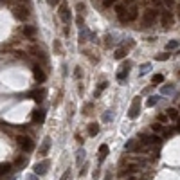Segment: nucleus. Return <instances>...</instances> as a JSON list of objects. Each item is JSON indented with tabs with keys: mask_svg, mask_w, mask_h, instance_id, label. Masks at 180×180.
<instances>
[{
	"mask_svg": "<svg viewBox=\"0 0 180 180\" xmlns=\"http://www.w3.org/2000/svg\"><path fill=\"white\" fill-rule=\"evenodd\" d=\"M16 142H18V146H20L24 151H32V150H34V142L31 141V137H27V135H18V137H16Z\"/></svg>",
	"mask_w": 180,
	"mask_h": 180,
	"instance_id": "1",
	"label": "nucleus"
},
{
	"mask_svg": "<svg viewBox=\"0 0 180 180\" xmlns=\"http://www.w3.org/2000/svg\"><path fill=\"white\" fill-rule=\"evenodd\" d=\"M157 16H159V13H157L155 9H146V11H144V15H142V24H144V27L153 25V24H155V20H157Z\"/></svg>",
	"mask_w": 180,
	"mask_h": 180,
	"instance_id": "2",
	"label": "nucleus"
},
{
	"mask_svg": "<svg viewBox=\"0 0 180 180\" xmlns=\"http://www.w3.org/2000/svg\"><path fill=\"white\" fill-rule=\"evenodd\" d=\"M141 114V97H135L131 101V106H130V112H128V117L130 119H137Z\"/></svg>",
	"mask_w": 180,
	"mask_h": 180,
	"instance_id": "3",
	"label": "nucleus"
},
{
	"mask_svg": "<svg viewBox=\"0 0 180 180\" xmlns=\"http://www.w3.org/2000/svg\"><path fill=\"white\" fill-rule=\"evenodd\" d=\"M13 16L16 18V20H20V22H24V20H27V16H29V13H27V9L24 7V6H13Z\"/></svg>",
	"mask_w": 180,
	"mask_h": 180,
	"instance_id": "4",
	"label": "nucleus"
},
{
	"mask_svg": "<svg viewBox=\"0 0 180 180\" xmlns=\"http://www.w3.org/2000/svg\"><path fill=\"white\" fill-rule=\"evenodd\" d=\"M173 22H175V18H173V15H171V11H162V15H160V24H162V27H171L173 25Z\"/></svg>",
	"mask_w": 180,
	"mask_h": 180,
	"instance_id": "5",
	"label": "nucleus"
},
{
	"mask_svg": "<svg viewBox=\"0 0 180 180\" xmlns=\"http://www.w3.org/2000/svg\"><path fill=\"white\" fill-rule=\"evenodd\" d=\"M60 18H61V22L63 24H69V20H70V11H69V6L65 4V2H61V6H60Z\"/></svg>",
	"mask_w": 180,
	"mask_h": 180,
	"instance_id": "6",
	"label": "nucleus"
},
{
	"mask_svg": "<svg viewBox=\"0 0 180 180\" xmlns=\"http://www.w3.org/2000/svg\"><path fill=\"white\" fill-rule=\"evenodd\" d=\"M49 166H51L49 160H41V162H38L34 166V173L36 175H45V173H47V169H49Z\"/></svg>",
	"mask_w": 180,
	"mask_h": 180,
	"instance_id": "7",
	"label": "nucleus"
},
{
	"mask_svg": "<svg viewBox=\"0 0 180 180\" xmlns=\"http://www.w3.org/2000/svg\"><path fill=\"white\" fill-rule=\"evenodd\" d=\"M126 11H128L126 13V20L128 22H135V20H137V16H139V7L137 6H130Z\"/></svg>",
	"mask_w": 180,
	"mask_h": 180,
	"instance_id": "8",
	"label": "nucleus"
},
{
	"mask_svg": "<svg viewBox=\"0 0 180 180\" xmlns=\"http://www.w3.org/2000/svg\"><path fill=\"white\" fill-rule=\"evenodd\" d=\"M32 121H34L36 124H41V122L45 121V112H43L41 108H36V110L32 112Z\"/></svg>",
	"mask_w": 180,
	"mask_h": 180,
	"instance_id": "9",
	"label": "nucleus"
},
{
	"mask_svg": "<svg viewBox=\"0 0 180 180\" xmlns=\"http://www.w3.org/2000/svg\"><path fill=\"white\" fill-rule=\"evenodd\" d=\"M115 13H117L119 20H121L122 24H126V22H128V20H126V7H124L122 4H117V6H115Z\"/></svg>",
	"mask_w": 180,
	"mask_h": 180,
	"instance_id": "10",
	"label": "nucleus"
},
{
	"mask_svg": "<svg viewBox=\"0 0 180 180\" xmlns=\"http://www.w3.org/2000/svg\"><path fill=\"white\" fill-rule=\"evenodd\" d=\"M32 72H34L36 81H40V83H43V81H45V72L41 70V67H40V65H32Z\"/></svg>",
	"mask_w": 180,
	"mask_h": 180,
	"instance_id": "11",
	"label": "nucleus"
},
{
	"mask_svg": "<svg viewBox=\"0 0 180 180\" xmlns=\"http://www.w3.org/2000/svg\"><path fill=\"white\" fill-rule=\"evenodd\" d=\"M160 137H157V135H142V142L144 144H160Z\"/></svg>",
	"mask_w": 180,
	"mask_h": 180,
	"instance_id": "12",
	"label": "nucleus"
},
{
	"mask_svg": "<svg viewBox=\"0 0 180 180\" xmlns=\"http://www.w3.org/2000/svg\"><path fill=\"white\" fill-rule=\"evenodd\" d=\"M45 96V90H36V92H29V97H32L36 103H41Z\"/></svg>",
	"mask_w": 180,
	"mask_h": 180,
	"instance_id": "13",
	"label": "nucleus"
},
{
	"mask_svg": "<svg viewBox=\"0 0 180 180\" xmlns=\"http://www.w3.org/2000/svg\"><path fill=\"white\" fill-rule=\"evenodd\" d=\"M49 148H51V137H45V139H43V144H41V148H40V155H47Z\"/></svg>",
	"mask_w": 180,
	"mask_h": 180,
	"instance_id": "14",
	"label": "nucleus"
},
{
	"mask_svg": "<svg viewBox=\"0 0 180 180\" xmlns=\"http://www.w3.org/2000/svg\"><path fill=\"white\" fill-rule=\"evenodd\" d=\"M97 133H99V126H97L96 122H92V124H88V135H90V137H96Z\"/></svg>",
	"mask_w": 180,
	"mask_h": 180,
	"instance_id": "15",
	"label": "nucleus"
},
{
	"mask_svg": "<svg viewBox=\"0 0 180 180\" xmlns=\"http://www.w3.org/2000/svg\"><path fill=\"white\" fill-rule=\"evenodd\" d=\"M11 169H13V166L11 164H0V176H4V175H7V173H11Z\"/></svg>",
	"mask_w": 180,
	"mask_h": 180,
	"instance_id": "16",
	"label": "nucleus"
},
{
	"mask_svg": "<svg viewBox=\"0 0 180 180\" xmlns=\"http://www.w3.org/2000/svg\"><path fill=\"white\" fill-rule=\"evenodd\" d=\"M24 34H25V36H29V38H34L36 29H34L32 25H25V27H24Z\"/></svg>",
	"mask_w": 180,
	"mask_h": 180,
	"instance_id": "17",
	"label": "nucleus"
},
{
	"mask_svg": "<svg viewBox=\"0 0 180 180\" xmlns=\"http://www.w3.org/2000/svg\"><path fill=\"white\" fill-rule=\"evenodd\" d=\"M135 148H137V141H133V139H131V141H128V142H126V146H124V150H126V151H135Z\"/></svg>",
	"mask_w": 180,
	"mask_h": 180,
	"instance_id": "18",
	"label": "nucleus"
},
{
	"mask_svg": "<svg viewBox=\"0 0 180 180\" xmlns=\"http://www.w3.org/2000/svg\"><path fill=\"white\" fill-rule=\"evenodd\" d=\"M25 164H27V159H25V155H22V157H18V159L15 160V166H16V167H24Z\"/></svg>",
	"mask_w": 180,
	"mask_h": 180,
	"instance_id": "19",
	"label": "nucleus"
},
{
	"mask_svg": "<svg viewBox=\"0 0 180 180\" xmlns=\"http://www.w3.org/2000/svg\"><path fill=\"white\" fill-rule=\"evenodd\" d=\"M166 112H167V117H171V119H178V110H176V108H167Z\"/></svg>",
	"mask_w": 180,
	"mask_h": 180,
	"instance_id": "20",
	"label": "nucleus"
},
{
	"mask_svg": "<svg viewBox=\"0 0 180 180\" xmlns=\"http://www.w3.org/2000/svg\"><path fill=\"white\" fill-rule=\"evenodd\" d=\"M166 49H167V51H176V49H178V41H175V40H173V41H167Z\"/></svg>",
	"mask_w": 180,
	"mask_h": 180,
	"instance_id": "21",
	"label": "nucleus"
},
{
	"mask_svg": "<svg viewBox=\"0 0 180 180\" xmlns=\"http://www.w3.org/2000/svg\"><path fill=\"white\" fill-rule=\"evenodd\" d=\"M139 169H141V164H130L128 169H126V173H135V171H139Z\"/></svg>",
	"mask_w": 180,
	"mask_h": 180,
	"instance_id": "22",
	"label": "nucleus"
},
{
	"mask_svg": "<svg viewBox=\"0 0 180 180\" xmlns=\"http://www.w3.org/2000/svg\"><path fill=\"white\" fill-rule=\"evenodd\" d=\"M99 155H101V159H105V157L108 155V146H106V144H101V148H99Z\"/></svg>",
	"mask_w": 180,
	"mask_h": 180,
	"instance_id": "23",
	"label": "nucleus"
},
{
	"mask_svg": "<svg viewBox=\"0 0 180 180\" xmlns=\"http://www.w3.org/2000/svg\"><path fill=\"white\" fill-rule=\"evenodd\" d=\"M106 86H108V83L105 81V83H101V86H99V88H96V97H99V96H101V92H103V90H105Z\"/></svg>",
	"mask_w": 180,
	"mask_h": 180,
	"instance_id": "24",
	"label": "nucleus"
},
{
	"mask_svg": "<svg viewBox=\"0 0 180 180\" xmlns=\"http://www.w3.org/2000/svg\"><path fill=\"white\" fill-rule=\"evenodd\" d=\"M173 90H175L173 85H166V86H162V94H171Z\"/></svg>",
	"mask_w": 180,
	"mask_h": 180,
	"instance_id": "25",
	"label": "nucleus"
},
{
	"mask_svg": "<svg viewBox=\"0 0 180 180\" xmlns=\"http://www.w3.org/2000/svg\"><path fill=\"white\" fill-rule=\"evenodd\" d=\"M124 56H126V51H124V49H117V51H115V58H117V60H122Z\"/></svg>",
	"mask_w": 180,
	"mask_h": 180,
	"instance_id": "26",
	"label": "nucleus"
},
{
	"mask_svg": "<svg viewBox=\"0 0 180 180\" xmlns=\"http://www.w3.org/2000/svg\"><path fill=\"white\" fill-rule=\"evenodd\" d=\"M157 103H159V97H157V96H153V97H150V99L146 101V105H148V106H155Z\"/></svg>",
	"mask_w": 180,
	"mask_h": 180,
	"instance_id": "27",
	"label": "nucleus"
},
{
	"mask_svg": "<svg viewBox=\"0 0 180 180\" xmlns=\"http://www.w3.org/2000/svg\"><path fill=\"white\" fill-rule=\"evenodd\" d=\"M85 155H86L85 150H79L77 151V166H81V160H85Z\"/></svg>",
	"mask_w": 180,
	"mask_h": 180,
	"instance_id": "28",
	"label": "nucleus"
},
{
	"mask_svg": "<svg viewBox=\"0 0 180 180\" xmlns=\"http://www.w3.org/2000/svg\"><path fill=\"white\" fill-rule=\"evenodd\" d=\"M151 81H153V83H162V81H164V76H162V74H155V76L151 77Z\"/></svg>",
	"mask_w": 180,
	"mask_h": 180,
	"instance_id": "29",
	"label": "nucleus"
},
{
	"mask_svg": "<svg viewBox=\"0 0 180 180\" xmlns=\"http://www.w3.org/2000/svg\"><path fill=\"white\" fill-rule=\"evenodd\" d=\"M169 56H171L169 52H162V54H159V56H157V60H159V61H166Z\"/></svg>",
	"mask_w": 180,
	"mask_h": 180,
	"instance_id": "30",
	"label": "nucleus"
},
{
	"mask_svg": "<svg viewBox=\"0 0 180 180\" xmlns=\"http://www.w3.org/2000/svg\"><path fill=\"white\" fill-rule=\"evenodd\" d=\"M150 69H151V65H150V63H144V65L141 67V76H144V74H146Z\"/></svg>",
	"mask_w": 180,
	"mask_h": 180,
	"instance_id": "31",
	"label": "nucleus"
},
{
	"mask_svg": "<svg viewBox=\"0 0 180 180\" xmlns=\"http://www.w3.org/2000/svg\"><path fill=\"white\" fill-rule=\"evenodd\" d=\"M162 128H164V126H162L160 122H153V124H151V130H153V131H162Z\"/></svg>",
	"mask_w": 180,
	"mask_h": 180,
	"instance_id": "32",
	"label": "nucleus"
},
{
	"mask_svg": "<svg viewBox=\"0 0 180 180\" xmlns=\"http://www.w3.org/2000/svg\"><path fill=\"white\" fill-rule=\"evenodd\" d=\"M126 76H128V70H121V72L117 74V79H119V81H124Z\"/></svg>",
	"mask_w": 180,
	"mask_h": 180,
	"instance_id": "33",
	"label": "nucleus"
},
{
	"mask_svg": "<svg viewBox=\"0 0 180 180\" xmlns=\"http://www.w3.org/2000/svg\"><path fill=\"white\" fill-rule=\"evenodd\" d=\"M114 4H115V0H105V2H103V6H105V7H112Z\"/></svg>",
	"mask_w": 180,
	"mask_h": 180,
	"instance_id": "34",
	"label": "nucleus"
},
{
	"mask_svg": "<svg viewBox=\"0 0 180 180\" xmlns=\"http://www.w3.org/2000/svg\"><path fill=\"white\" fill-rule=\"evenodd\" d=\"M60 2H61V0H47V4H49V6H52V7H54V6H58Z\"/></svg>",
	"mask_w": 180,
	"mask_h": 180,
	"instance_id": "35",
	"label": "nucleus"
},
{
	"mask_svg": "<svg viewBox=\"0 0 180 180\" xmlns=\"http://www.w3.org/2000/svg\"><path fill=\"white\" fill-rule=\"evenodd\" d=\"M77 13H85V4L77 2Z\"/></svg>",
	"mask_w": 180,
	"mask_h": 180,
	"instance_id": "36",
	"label": "nucleus"
},
{
	"mask_svg": "<svg viewBox=\"0 0 180 180\" xmlns=\"http://www.w3.org/2000/svg\"><path fill=\"white\" fill-rule=\"evenodd\" d=\"M69 176H70V173H69V171H65V173H63V175H61V178H60V180H67V178H69Z\"/></svg>",
	"mask_w": 180,
	"mask_h": 180,
	"instance_id": "37",
	"label": "nucleus"
},
{
	"mask_svg": "<svg viewBox=\"0 0 180 180\" xmlns=\"http://www.w3.org/2000/svg\"><path fill=\"white\" fill-rule=\"evenodd\" d=\"M76 77H81V69H79V67L76 69Z\"/></svg>",
	"mask_w": 180,
	"mask_h": 180,
	"instance_id": "38",
	"label": "nucleus"
},
{
	"mask_svg": "<svg viewBox=\"0 0 180 180\" xmlns=\"http://www.w3.org/2000/svg\"><path fill=\"white\" fill-rule=\"evenodd\" d=\"M151 2H153V4H160V0H151Z\"/></svg>",
	"mask_w": 180,
	"mask_h": 180,
	"instance_id": "39",
	"label": "nucleus"
},
{
	"mask_svg": "<svg viewBox=\"0 0 180 180\" xmlns=\"http://www.w3.org/2000/svg\"><path fill=\"white\" fill-rule=\"evenodd\" d=\"M20 2H27V0H20Z\"/></svg>",
	"mask_w": 180,
	"mask_h": 180,
	"instance_id": "40",
	"label": "nucleus"
},
{
	"mask_svg": "<svg viewBox=\"0 0 180 180\" xmlns=\"http://www.w3.org/2000/svg\"><path fill=\"white\" fill-rule=\"evenodd\" d=\"M128 180H135V178H128Z\"/></svg>",
	"mask_w": 180,
	"mask_h": 180,
	"instance_id": "41",
	"label": "nucleus"
},
{
	"mask_svg": "<svg viewBox=\"0 0 180 180\" xmlns=\"http://www.w3.org/2000/svg\"><path fill=\"white\" fill-rule=\"evenodd\" d=\"M31 180H36V178H31Z\"/></svg>",
	"mask_w": 180,
	"mask_h": 180,
	"instance_id": "42",
	"label": "nucleus"
},
{
	"mask_svg": "<svg viewBox=\"0 0 180 180\" xmlns=\"http://www.w3.org/2000/svg\"><path fill=\"white\" fill-rule=\"evenodd\" d=\"M178 76H180V70H178Z\"/></svg>",
	"mask_w": 180,
	"mask_h": 180,
	"instance_id": "43",
	"label": "nucleus"
}]
</instances>
